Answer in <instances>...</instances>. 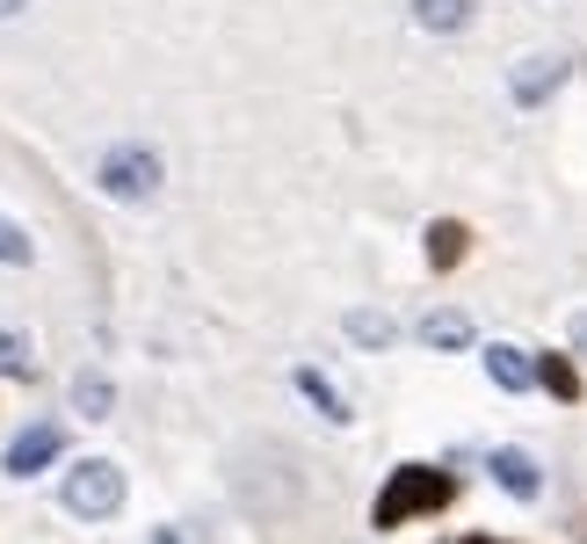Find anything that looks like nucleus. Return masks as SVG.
Returning a JSON list of instances; mask_svg holds the SVG:
<instances>
[{
    "label": "nucleus",
    "instance_id": "obj_1",
    "mask_svg": "<svg viewBox=\"0 0 587 544\" xmlns=\"http://www.w3.org/2000/svg\"><path fill=\"white\" fill-rule=\"evenodd\" d=\"M443 501H449V479L443 472H428V465H399L392 487L378 493V530L406 523V515H428V509H443Z\"/></svg>",
    "mask_w": 587,
    "mask_h": 544
},
{
    "label": "nucleus",
    "instance_id": "obj_2",
    "mask_svg": "<svg viewBox=\"0 0 587 544\" xmlns=\"http://www.w3.org/2000/svg\"><path fill=\"white\" fill-rule=\"evenodd\" d=\"M66 509L73 515H117L123 509V472L109 465V457L73 465V472H66Z\"/></svg>",
    "mask_w": 587,
    "mask_h": 544
},
{
    "label": "nucleus",
    "instance_id": "obj_3",
    "mask_svg": "<svg viewBox=\"0 0 587 544\" xmlns=\"http://www.w3.org/2000/svg\"><path fill=\"white\" fill-rule=\"evenodd\" d=\"M102 189L117 196V204H145V196L160 189V160L145 153V145H117V153L102 160Z\"/></svg>",
    "mask_w": 587,
    "mask_h": 544
},
{
    "label": "nucleus",
    "instance_id": "obj_4",
    "mask_svg": "<svg viewBox=\"0 0 587 544\" xmlns=\"http://www.w3.org/2000/svg\"><path fill=\"white\" fill-rule=\"evenodd\" d=\"M58 450H66V436H58L52 422H44V428H22V436L8 443V472H15V479H30V472H44V465H52Z\"/></svg>",
    "mask_w": 587,
    "mask_h": 544
},
{
    "label": "nucleus",
    "instance_id": "obj_5",
    "mask_svg": "<svg viewBox=\"0 0 587 544\" xmlns=\"http://www.w3.org/2000/svg\"><path fill=\"white\" fill-rule=\"evenodd\" d=\"M486 378L501 392H522V385H536V363L522 349H508V341H493V349H486Z\"/></svg>",
    "mask_w": 587,
    "mask_h": 544
},
{
    "label": "nucleus",
    "instance_id": "obj_6",
    "mask_svg": "<svg viewBox=\"0 0 587 544\" xmlns=\"http://www.w3.org/2000/svg\"><path fill=\"white\" fill-rule=\"evenodd\" d=\"M297 392H305V400L312 406H319V414H327V422H356V414H348V400H341V385H334V378H327V370H297Z\"/></svg>",
    "mask_w": 587,
    "mask_h": 544
},
{
    "label": "nucleus",
    "instance_id": "obj_7",
    "mask_svg": "<svg viewBox=\"0 0 587 544\" xmlns=\"http://www.w3.org/2000/svg\"><path fill=\"white\" fill-rule=\"evenodd\" d=\"M558 80H566V58H530V66L515 73V102H544Z\"/></svg>",
    "mask_w": 587,
    "mask_h": 544
},
{
    "label": "nucleus",
    "instance_id": "obj_8",
    "mask_svg": "<svg viewBox=\"0 0 587 544\" xmlns=\"http://www.w3.org/2000/svg\"><path fill=\"white\" fill-rule=\"evenodd\" d=\"M465 240H471V232L457 226V218H435V226H428V262L457 269V262H465Z\"/></svg>",
    "mask_w": 587,
    "mask_h": 544
},
{
    "label": "nucleus",
    "instance_id": "obj_9",
    "mask_svg": "<svg viewBox=\"0 0 587 544\" xmlns=\"http://www.w3.org/2000/svg\"><path fill=\"white\" fill-rule=\"evenodd\" d=\"M493 479H501L515 501H530V493H536V465L522 450H493Z\"/></svg>",
    "mask_w": 587,
    "mask_h": 544
},
{
    "label": "nucleus",
    "instance_id": "obj_10",
    "mask_svg": "<svg viewBox=\"0 0 587 544\" xmlns=\"http://www.w3.org/2000/svg\"><path fill=\"white\" fill-rule=\"evenodd\" d=\"M421 30H465L471 22V0H414Z\"/></svg>",
    "mask_w": 587,
    "mask_h": 544
},
{
    "label": "nucleus",
    "instance_id": "obj_11",
    "mask_svg": "<svg viewBox=\"0 0 587 544\" xmlns=\"http://www.w3.org/2000/svg\"><path fill=\"white\" fill-rule=\"evenodd\" d=\"M73 406H80V414H109V406H117L102 370H80V378H73Z\"/></svg>",
    "mask_w": 587,
    "mask_h": 544
},
{
    "label": "nucleus",
    "instance_id": "obj_12",
    "mask_svg": "<svg viewBox=\"0 0 587 544\" xmlns=\"http://www.w3.org/2000/svg\"><path fill=\"white\" fill-rule=\"evenodd\" d=\"M536 385H552L558 400H580V370H573L566 356H544V363H536Z\"/></svg>",
    "mask_w": 587,
    "mask_h": 544
},
{
    "label": "nucleus",
    "instance_id": "obj_13",
    "mask_svg": "<svg viewBox=\"0 0 587 544\" xmlns=\"http://www.w3.org/2000/svg\"><path fill=\"white\" fill-rule=\"evenodd\" d=\"M421 334H428L435 349H465V341H471V319H465V313H435Z\"/></svg>",
    "mask_w": 587,
    "mask_h": 544
},
{
    "label": "nucleus",
    "instance_id": "obj_14",
    "mask_svg": "<svg viewBox=\"0 0 587 544\" xmlns=\"http://www.w3.org/2000/svg\"><path fill=\"white\" fill-rule=\"evenodd\" d=\"M30 370H36L30 341H22V334H8V327H0V378H30Z\"/></svg>",
    "mask_w": 587,
    "mask_h": 544
},
{
    "label": "nucleus",
    "instance_id": "obj_15",
    "mask_svg": "<svg viewBox=\"0 0 587 544\" xmlns=\"http://www.w3.org/2000/svg\"><path fill=\"white\" fill-rule=\"evenodd\" d=\"M30 254H36V247H30V232L0 218V262H8V269H30Z\"/></svg>",
    "mask_w": 587,
    "mask_h": 544
},
{
    "label": "nucleus",
    "instance_id": "obj_16",
    "mask_svg": "<svg viewBox=\"0 0 587 544\" xmlns=\"http://www.w3.org/2000/svg\"><path fill=\"white\" fill-rule=\"evenodd\" d=\"M348 334H356L363 349H384V341H392V319H378V313H348Z\"/></svg>",
    "mask_w": 587,
    "mask_h": 544
},
{
    "label": "nucleus",
    "instance_id": "obj_17",
    "mask_svg": "<svg viewBox=\"0 0 587 544\" xmlns=\"http://www.w3.org/2000/svg\"><path fill=\"white\" fill-rule=\"evenodd\" d=\"M573 349H580V356H587V313H580V319H573Z\"/></svg>",
    "mask_w": 587,
    "mask_h": 544
},
{
    "label": "nucleus",
    "instance_id": "obj_18",
    "mask_svg": "<svg viewBox=\"0 0 587 544\" xmlns=\"http://www.w3.org/2000/svg\"><path fill=\"white\" fill-rule=\"evenodd\" d=\"M15 8H22V0H0V15H15Z\"/></svg>",
    "mask_w": 587,
    "mask_h": 544
},
{
    "label": "nucleus",
    "instance_id": "obj_19",
    "mask_svg": "<svg viewBox=\"0 0 587 544\" xmlns=\"http://www.w3.org/2000/svg\"><path fill=\"white\" fill-rule=\"evenodd\" d=\"M153 544H174V537H153Z\"/></svg>",
    "mask_w": 587,
    "mask_h": 544
},
{
    "label": "nucleus",
    "instance_id": "obj_20",
    "mask_svg": "<svg viewBox=\"0 0 587 544\" xmlns=\"http://www.w3.org/2000/svg\"><path fill=\"white\" fill-rule=\"evenodd\" d=\"M479 544H486V537H479Z\"/></svg>",
    "mask_w": 587,
    "mask_h": 544
}]
</instances>
